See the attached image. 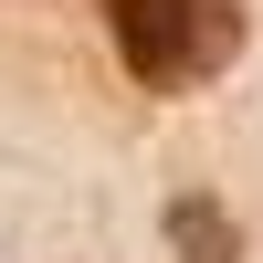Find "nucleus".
<instances>
[{
  "label": "nucleus",
  "instance_id": "1",
  "mask_svg": "<svg viewBox=\"0 0 263 263\" xmlns=\"http://www.w3.org/2000/svg\"><path fill=\"white\" fill-rule=\"evenodd\" d=\"M242 0H105V42L147 95H190V84L232 74L242 53Z\"/></svg>",
  "mask_w": 263,
  "mask_h": 263
},
{
  "label": "nucleus",
  "instance_id": "2",
  "mask_svg": "<svg viewBox=\"0 0 263 263\" xmlns=\"http://www.w3.org/2000/svg\"><path fill=\"white\" fill-rule=\"evenodd\" d=\"M168 242H179V263H242V232H232V211L211 190H179L168 200Z\"/></svg>",
  "mask_w": 263,
  "mask_h": 263
}]
</instances>
